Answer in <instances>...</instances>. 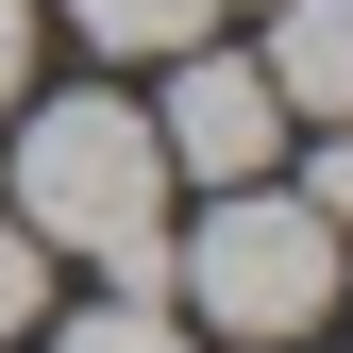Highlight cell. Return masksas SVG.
<instances>
[{
	"instance_id": "5",
	"label": "cell",
	"mask_w": 353,
	"mask_h": 353,
	"mask_svg": "<svg viewBox=\"0 0 353 353\" xmlns=\"http://www.w3.org/2000/svg\"><path fill=\"white\" fill-rule=\"evenodd\" d=\"M68 17H84V51L168 68V51H202V34H219V0H68Z\"/></svg>"
},
{
	"instance_id": "1",
	"label": "cell",
	"mask_w": 353,
	"mask_h": 353,
	"mask_svg": "<svg viewBox=\"0 0 353 353\" xmlns=\"http://www.w3.org/2000/svg\"><path fill=\"white\" fill-rule=\"evenodd\" d=\"M17 236L118 270V303H152L168 286V152H152V101H118V84L34 101L17 118Z\"/></svg>"
},
{
	"instance_id": "6",
	"label": "cell",
	"mask_w": 353,
	"mask_h": 353,
	"mask_svg": "<svg viewBox=\"0 0 353 353\" xmlns=\"http://www.w3.org/2000/svg\"><path fill=\"white\" fill-rule=\"evenodd\" d=\"M34 320H51V252H34V236H17V202H0V353H17Z\"/></svg>"
},
{
	"instance_id": "8",
	"label": "cell",
	"mask_w": 353,
	"mask_h": 353,
	"mask_svg": "<svg viewBox=\"0 0 353 353\" xmlns=\"http://www.w3.org/2000/svg\"><path fill=\"white\" fill-rule=\"evenodd\" d=\"M303 219H320V236H353V118L320 135V168H303Z\"/></svg>"
},
{
	"instance_id": "4",
	"label": "cell",
	"mask_w": 353,
	"mask_h": 353,
	"mask_svg": "<svg viewBox=\"0 0 353 353\" xmlns=\"http://www.w3.org/2000/svg\"><path fill=\"white\" fill-rule=\"evenodd\" d=\"M270 101L286 118H353V0H270Z\"/></svg>"
},
{
	"instance_id": "9",
	"label": "cell",
	"mask_w": 353,
	"mask_h": 353,
	"mask_svg": "<svg viewBox=\"0 0 353 353\" xmlns=\"http://www.w3.org/2000/svg\"><path fill=\"white\" fill-rule=\"evenodd\" d=\"M17 68H34V17H17V0H0V101H17Z\"/></svg>"
},
{
	"instance_id": "2",
	"label": "cell",
	"mask_w": 353,
	"mask_h": 353,
	"mask_svg": "<svg viewBox=\"0 0 353 353\" xmlns=\"http://www.w3.org/2000/svg\"><path fill=\"white\" fill-rule=\"evenodd\" d=\"M168 286H185L219 336H270V353H286V336L336 320V236L303 219V185H270V168H252V185L202 202V236L168 252Z\"/></svg>"
},
{
	"instance_id": "7",
	"label": "cell",
	"mask_w": 353,
	"mask_h": 353,
	"mask_svg": "<svg viewBox=\"0 0 353 353\" xmlns=\"http://www.w3.org/2000/svg\"><path fill=\"white\" fill-rule=\"evenodd\" d=\"M51 353H202V336H168V320H152V303H84V320H68Z\"/></svg>"
},
{
	"instance_id": "3",
	"label": "cell",
	"mask_w": 353,
	"mask_h": 353,
	"mask_svg": "<svg viewBox=\"0 0 353 353\" xmlns=\"http://www.w3.org/2000/svg\"><path fill=\"white\" fill-rule=\"evenodd\" d=\"M152 152H168V185H252V168L286 152V101H270V68H252V51H168Z\"/></svg>"
}]
</instances>
